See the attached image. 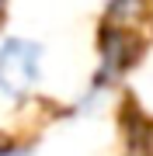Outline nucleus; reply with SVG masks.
<instances>
[{"label": "nucleus", "instance_id": "1", "mask_svg": "<svg viewBox=\"0 0 153 156\" xmlns=\"http://www.w3.org/2000/svg\"><path fill=\"white\" fill-rule=\"evenodd\" d=\"M42 69V45L28 38H7L0 45V94L24 97L38 83Z\"/></svg>", "mask_w": 153, "mask_h": 156}, {"label": "nucleus", "instance_id": "2", "mask_svg": "<svg viewBox=\"0 0 153 156\" xmlns=\"http://www.w3.org/2000/svg\"><path fill=\"white\" fill-rule=\"evenodd\" d=\"M11 156H28V153H11Z\"/></svg>", "mask_w": 153, "mask_h": 156}]
</instances>
